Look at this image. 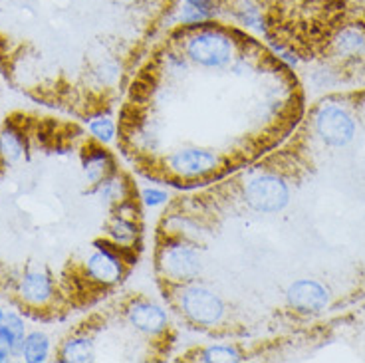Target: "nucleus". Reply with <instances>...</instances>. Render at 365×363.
<instances>
[{
  "instance_id": "nucleus-1",
  "label": "nucleus",
  "mask_w": 365,
  "mask_h": 363,
  "mask_svg": "<svg viewBox=\"0 0 365 363\" xmlns=\"http://www.w3.org/2000/svg\"><path fill=\"white\" fill-rule=\"evenodd\" d=\"M182 52L192 64L220 70L227 68L237 58V40L225 28L217 26L215 22L207 26L187 30L182 40Z\"/></svg>"
},
{
  "instance_id": "nucleus-2",
  "label": "nucleus",
  "mask_w": 365,
  "mask_h": 363,
  "mask_svg": "<svg viewBox=\"0 0 365 363\" xmlns=\"http://www.w3.org/2000/svg\"><path fill=\"white\" fill-rule=\"evenodd\" d=\"M177 304L182 314L197 326H217L227 312V306L217 292L195 282L179 284Z\"/></svg>"
},
{
  "instance_id": "nucleus-3",
  "label": "nucleus",
  "mask_w": 365,
  "mask_h": 363,
  "mask_svg": "<svg viewBox=\"0 0 365 363\" xmlns=\"http://www.w3.org/2000/svg\"><path fill=\"white\" fill-rule=\"evenodd\" d=\"M159 272L175 284H187L202 272V258L191 242L179 236L159 248Z\"/></svg>"
},
{
  "instance_id": "nucleus-4",
  "label": "nucleus",
  "mask_w": 365,
  "mask_h": 363,
  "mask_svg": "<svg viewBox=\"0 0 365 363\" xmlns=\"http://www.w3.org/2000/svg\"><path fill=\"white\" fill-rule=\"evenodd\" d=\"M245 200L256 213H280L290 203V187L276 173H260L247 183Z\"/></svg>"
},
{
  "instance_id": "nucleus-5",
  "label": "nucleus",
  "mask_w": 365,
  "mask_h": 363,
  "mask_svg": "<svg viewBox=\"0 0 365 363\" xmlns=\"http://www.w3.org/2000/svg\"><path fill=\"white\" fill-rule=\"evenodd\" d=\"M314 129L322 143L328 147H346L356 137V121L349 111L338 103L319 106L314 116Z\"/></svg>"
},
{
  "instance_id": "nucleus-6",
  "label": "nucleus",
  "mask_w": 365,
  "mask_h": 363,
  "mask_svg": "<svg viewBox=\"0 0 365 363\" xmlns=\"http://www.w3.org/2000/svg\"><path fill=\"white\" fill-rule=\"evenodd\" d=\"M219 155L205 147H182L167 157L169 171L182 179H201L219 169Z\"/></svg>"
},
{
  "instance_id": "nucleus-7",
  "label": "nucleus",
  "mask_w": 365,
  "mask_h": 363,
  "mask_svg": "<svg viewBox=\"0 0 365 363\" xmlns=\"http://www.w3.org/2000/svg\"><path fill=\"white\" fill-rule=\"evenodd\" d=\"M125 250L123 246L115 242H96V250L91 252L86 270L90 274L91 280L103 286L118 284L123 278V260H125Z\"/></svg>"
},
{
  "instance_id": "nucleus-8",
  "label": "nucleus",
  "mask_w": 365,
  "mask_h": 363,
  "mask_svg": "<svg viewBox=\"0 0 365 363\" xmlns=\"http://www.w3.org/2000/svg\"><path fill=\"white\" fill-rule=\"evenodd\" d=\"M286 300H288V306L298 314H319L329 306L331 294L318 280L302 278L288 286Z\"/></svg>"
},
{
  "instance_id": "nucleus-9",
  "label": "nucleus",
  "mask_w": 365,
  "mask_h": 363,
  "mask_svg": "<svg viewBox=\"0 0 365 363\" xmlns=\"http://www.w3.org/2000/svg\"><path fill=\"white\" fill-rule=\"evenodd\" d=\"M128 322L145 336H159L167 329L169 318L159 304L149 300H137L128 308Z\"/></svg>"
},
{
  "instance_id": "nucleus-10",
  "label": "nucleus",
  "mask_w": 365,
  "mask_h": 363,
  "mask_svg": "<svg viewBox=\"0 0 365 363\" xmlns=\"http://www.w3.org/2000/svg\"><path fill=\"white\" fill-rule=\"evenodd\" d=\"M227 12L238 26L247 28L260 36H268V20L258 0H232L228 4Z\"/></svg>"
},
{
  "instance_id": "nucleus-11",
  "label": "nucleus",
  "mask_w": 365,
  "mask_h": 363,
  "mask_svg": "<svg viewBox=\"0 0 365 363\" xmlns=\"http://www.w3.org/2000/svg\"><path fill=\"white\" fill-rule=\"evenodd\" d=\"M331 52L341 60H356L365 56V28L361 24H346L331 38Z\"/></svg>"
},
{
  "instance_id": "nucleus-12",
  "label": "nucleus",
  "mask_w": 365,
  "mask_h": 363,
  "mask_svg": "<svg viewBox=\"0 0 365 363\" xmlns=\"http://www.w3.org/2000/svg\"><path fill=\"white\" fill-rule=\"evenodd\" d=\"M20 296L30 304H44L52 296V280L44 272H28L20 282Z\"/></svg>"
},
{
  "instance_id": "nucleus-13",
  "label": "nucleus",
  "mask_w": 365,
  "mask_h": 363,
  "mask_svg": "<svg viewBox=\"0 0 365 363\" xmlns=\"http://www.w3.org/2000/svg\"><path fill=\"white\" fill-rule=\"evenodd\" d=\"M111 167H113V161H111L110 153L103 151V149H93L90 157L86 159V163H83V173H86L88 181L98 185V183L110 177Z\"/></svg>"
},
{
  "instance_id": "nucleus-14",
  "label": "nucleus",
  "mask_w": 365,
  "mask_h": 363,
  "mask_svg": "<svg viewBox=\"0 0 365 363\" xmlns=\"http://www.w3.org/2000/svg\"><path fill=\"white\" fill-rule=\"evenodd\" d=\"M93 359H96V349H93V342L88 337H73L62 347V362L88 363Z\"/></svg>"
},
{
  "instance_id": "nucleus-15",
  "label": "nucleus",
  "mask_w": 365,
  "mask_h": 363,
  "mask_svg": "<svg viewBox=\"0 0 365 363\" xmlns=\"http://www.w3.org/2000/svg\"><path fill=\"white\" fill-rule=\"evenodd\" d=\"M98 197L106 205H121L128 197V183L119 175H110L108 179L98 183Z\"/></svg>"
},
{
  "instance_id": "nucleus-16",
  "label": "nucleus",
  "mask_w": 365,
  "mask_h": 363,
  "mask_svg": "<svg viewBox=\"0 0 365 363\" xmlns=\"http://www.w3.org/2000/svg\"><path fill=\"white\" fill-rule=\"evenodd\" d=\"M137 235H139L137 225L125 217H115L113 223L110 225L111 242H115L118 246H123V248H131V246L135 245Z\"/></svg>"
},
{
  "instance_id": "nucleus-17",
  "label": "nucleus",
  "mask_w": 365,
  "mask_h": 363,
  "mask_svg": "<svg viewBox=\"0 0 365 363\" xmlns=\"http://www.w3.org/2000/svg\"><path fill=\"white\" fill-rule=\"evenodd\" d=\"M50 354V339L42 332H32L22 345V355L28 363H42Z\"/></svg>"
},
{
  "instance_id": "nucleus-18",
  "label": "nucleus",
  "mask_w": 365,
  "mask_h": 363,
  "mask_svg": "<svg viewBox=\"0 0 365 363\" xmlns=\"http://www.w3.org/2000/svg\"><path fill=\"white\" fill-rule=\"evenodd\" d=\"M22 139L20 136L14 131V129H2L0 131V159L4 163H16L20 157H22Z\"/></svg>"
},
{
  "instance_id": "nucleus-19",
  "label": "nucleus",
  "mask_w": 365,
  "mask_h": 363,
  "mask_svg": "<svg viewBox=\"0 0 365 363\" xmlns=\"http://www.w3.org/2000/svg\"><path fill=\"white\" fill-rule=\"evenodd\" d=\"M245 357L235 345H209L199 354V362L205 363H238Z\"/></svg>"
},
{
  "instance_id": "nucleus-20",
  "label": "nucleus",
  "mask_w": 365,
  "mask_h": 363,
  "mask_svg": "<svg viewBox=\"0 0 365 363\" xmlns=\"http://www.w3.org/2000/svg\"><path fill=\"white\" fill-rule=\"evenodd\" d=\"M91 136L96 137L100 143H111L115 139V123L110 118H96L90 123Z\"/></svg>"
},
{
  "instance_id": "nucleus-21",
  "label": "nucleus",
  "mask_w": 365,
  "mask_h": 363,
  "mask_svg": "<svg viewBox=\"0 0 365 363\" xmlns=\"http://www.w3.org/2000/svg\"><path fill=\"white\" fill-rule=\"evenodd\" d=\"M4 326L9 327L10 334L14 337V349H16V354L22 352V345H24V339H26V334H24V322L16 316V314H9V316H4Z\"/></svg>"
},
{
  "instance_id": "nucleus-22",
  "label": "nucleus",
  "mask_w": 365,
  "mask_h": 363,
  "mask_svg": "<svg viewBox=\"0 0 365 363\" xmlns=\"http://www.w3.org/2000/svg\"><path fill=\"white\" fill-rule=\"evenodd\" d=\"M119 73H121V68L115 60H106V62H101L98 68H96V72L93 76L98 78V82L106 83V86H110V83L118 82Z\"/></svg>"
},
{
  "instance_id": "nucleus-23",
  "label": "nucleus",
  "mask_w": 365,
  "mask_h": 363,
  "mask_svg": "<svg viewBox=\"0 0 365 363\" xmlns=\"http://www.w3.org/2000/svg\"><path fill=\"white\" fill-rule=\"evenodd\" d=\"M179 2H181V4H187V6H192V9L201 10V12H205L212 22L219 19L220 10H222L220 0H179Z\"/></svg>"
},
{
  "instance_id": "nucleus-24",
  "label": "nucleus",
  "mask_w": 365,
  "mask_h": 363,
  "mask_svg": "<svg viewBox=\"0 0 365 363\" xmlns=\"http://www.w3.org/2000/svg\"><path fill=\"white\" fill-rule=\"evenodd\" d=\"M12 354H16V349H14V337H12L10 329L2 322L0 324V362H9Z\"/></svg>"
},
{
  "instance_id": "nucleus-25",
  "label": "nucleus",
  "mask_w": 365,
  "mask_h": 363,
  "mask_svg": "<svg viewBox=\"0 0 365 363\" xmlns=\"http://www.w3.org/2000/svg\"><path fill=\"white\" fill-rule=\"evenodd\" d=\"M141 200L145 203L147 207L155 209V207H161L169 200V195L163 191V189H157V187H147L141 191Z\"/></svg>"
},
{
  "instance_id": "nucleus-26",
  "label": "nucleus",
  "mask_w": 365,
  "mask_h": 363,
  "mask_svg": "<svg viewBox=\"0 0 365 363\" xmlns=\"http://www.w3.org/2000/svg\"><path fill=\"white\" fill-rule=\"evenodd\" d=\"M187 56L179 54V52H167L165 56V68L169 70V72H182V70H187Z\"/></svg>"
},
{
  "instance_id": "nucleus-27",
  "label": "nucleus",
  "mask_w": 365,
  "mask_h": 363,
  "mask_svg": "<svg viewBox=\"0 0 365 363\" xmlns=\"http://www.w3.org/2000/svg\"><path fill=\"white\" fill-rule=\"evenodd\" d=\"M272 48H274V52L278 54V58H280L282 62H286L290 68H296V66H298V56L294 54L292 50H288V48H284V46L280 44L278 46L272 44Z\"/></svg>"
},
{
  "instance_id": "nucleus-28",
  "label": "nucleus",
  "mask_w": 365,
  "mask_h": 363,
  "mask_svg": "<svg viewBox=\"0 0 365 363\" xmlns=\"http://www.w3.org/2000/svg\"><path fill=\"white\" fill-rule=\"evenodd\" d=\"M2 319H4V314H2V310H0V324H2Z\"/></svg>"
},
{
  "instance_id": "nucleus-29",
  "label": "nucleus",
  "mask_w": 365,
  "mask_h": 363,
  "mask_svg": "<svg viewBox=\"0 0 365 363\" xmlns=\"http://www.w3.org/2000/svg\"><path fill=\"white\" fill-rule=\"evenodd\" d=\"M361 2H365V0H361Z\"/></svg>"
}]
</instances>
